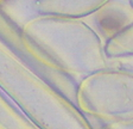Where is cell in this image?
Segmentation results:
<instances>
[{
  "label": "cell",
  "instance_id": "cell-1",
  "mask_svg": "<svg viewBox=\"0 0 133 129\" xmlns=\"http://www.w3.org/2000/svg\"><path fill=\"white\" fill-rule=\"evenodd\" d=\"M101 24L102 26L106 29V30H116L119 29L122 24L121 18H119L116 14H107L101 19Z\"/></svg>",
  "mask_w": 133,
  "mask_h": 129
}]
</instances>
